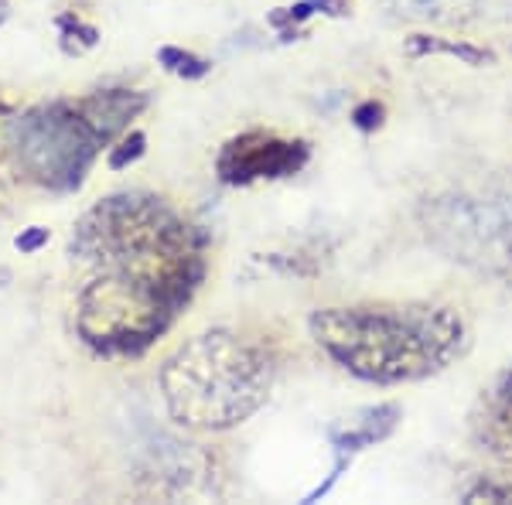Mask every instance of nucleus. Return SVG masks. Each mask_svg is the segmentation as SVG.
<instances>
[{
  "instance_id": "f257e3e1",
  "label": "nucleus",
  "mask_w": 512,
  "mask_h": 505,
  "mask_svg": "<svg viewBox=\"0 0 512 505\" xmlns=\"http://www.w3.org/2000/svg\"><path fill=\"white\" fill-rule=\"evenodd\" d=\"M72 263L86 270L82 287L147 297L175 314L205 273L195 233L151 195H113L82 215Z\"/></svg>"
},
{
  "instance_id": "f03ea898",
  "label": "nucleus",
  "mask_w": 512,
  "mask_h": 505,
  "mask_svg": "<svg viewBox=\"0 0 512 505\" xmlns=\"http://www.w3.org/2000/svg\"><path fill=\"white\" fill-rule=\"evenodd\" d=\"M311 335L342 369L369 383H410L441 372L465 345V325L437 304L325 308Z\"/></svg>"
},
{
  "instance_id": "7ed1b4c3",
  "label": "nucleus",
  "mask_w": 512,
  "mask_h": 505,
  "mask_svg": "<svg viewBox=\"0 0 512 505\" xmlns=\"http://www.w3.org/2000/svg\"><path fill=\"white\" fill-rule=\"evenodd\" d=\"M274 383L270 355L233 331H205L164 362L161 389L185 427L226 430L263 407Z\"/></svg>"
},
{
  "instance_id": "20e7f679",
  "label": "nucleus",
  "mask_w": 512,
  "mask_h": 505,
  "mask_svg": "<svg viewBox=\"0 0 512 505\" xmlns=\"http://www.w3.org/2000/svg\"><path fill=\"white\" fill-rule=\"evenodd\" d=\"M7 140L14 144V157L24 175L55 192L79 188L96 151L106 144L82 103H52L28 110L24 117L11 120Z\"/></svg>"
},
{
  "instance_id": "39448f33",
  "label": "nucleus",
  "mask_w": 512,
  "mask_h": 505,
  "mask_svg": "<svg viewBox=\"0 0 512 505\" xmlns=\"http://www.w3.org/2000/svg\"><path fill=\"white\" fill-rule=\"evenodd\" d=\"M427 239L451 260L512 277V195H444L424 205Z\"/></svg>"
},
{
  "instance_id": "423d86ee",
  "label": "nucleus",
  "mask_w": 512,
  "mask_h": 505,
  "mask_svg": "<svg viewBox=\"0 0 512 505\" xmlns=\"http://www.w3.org/2000/svg\"><path fill=\"white\" fill-rule=\"evenodd\" d=\"M308 147L301 140H277L270 134H243L229 140L219 157V175L229 185H246L256 178H284L304 168Z\"/></svg>"
},
{
  "instance_id": "0eeeda50",
  "label": "nucleus",
  "mask_w": 512,
  "mask_h": 505,
  "mask_svg": "<svg viewBox=\"0 0 512 505\" xmlns=\"http://www.w3.org/2000/svg\"><path fill=\"white\" fill-rule=\"evenodd\" d=\"M396 420H400V407H396V403H379V407H366V410L352 413L342 427L332 430L335 451L352 454V451H362V447H373L376 441L393 434Z\"/></svg>"
},
{
  "instance_id": "6e6552de",
  "label": "nucleus",
  "mask_w": 512,
  "mask_h": 505,
  "mask_svg": "<svg viewBox=\"0 0 512 505\" xmlns=\"http://www.w3.org/2000/svg\"><path fill=\"white\" fill-rule=\"evenodd\" d=\"M407 55H454V59L468 62V65H492V52L475 45H465V41H444V38H431V35H414L407 41Z\"/></svg>"
},
{
  "instance_id": "1a4fd4ad",
  "label": "nucleus",
  "mask_w": 512,
  "mask_h": 505,
  "mask_svg": "<svg viewBox=\"0 0 512 505\" xmlns=\"http://www.w3.org/2000/svg\"><path fill=\"white\" fill-rule=\"evenodd\" d=\"M403 14L431 21H458L475 11V0H396Z\"/></svg>"
},
{
  "instance_id": "9d476101",
  "label": "nucleus",
  "mask_w": 512,
  "mask_h": 505,
  "mask_svg": "<svg viewBox=\"0 0 512 505\" xmlns=\"http://www.w3.org/2000/svg\"><path fill=\"white\" fill-rule=\"evenodd\" d=\"M158 62L164 65L168 72H175V76L181 79H202L205 72H209V62L205 59H198V55L192 52H185V48H161L158 52Z\"/></svg>"
},
{
  "instance_id": "9b49d317",
  "label": "nucleus",
  "mask_w": 512,
  "mask_h": 505,
  "mask_svg": "<svg viewBox=\"0 0 512 505\" xmlns=\"http://www.w3.org/2000/svg\"><path fill=\"white\" fill-rule=\"evenodd\" d=\"M492 427L512 444V369L502 379V386L495 389V403H492Z\"/></svg>"
},
{
  "instance_id": "f8f14e48",
  "label": "nucleus",
  "mask_w": 512,
  "mask_h": 505,
  "mask_svg": "<svg viewBox=\"0 0 512 505\" xmlns=\"http://www.w3.org/2000/svg\"><path fill=\"white\" fill-rule=\"evenodd\" d=\"M144 144H147V137L140 134V130H134V134H127L120 140L117 147L110 151V168L113 171H123L127 164H134L140 154H144Z\"/></svg>"
},
{
  "instance_id": "ddd939ff",
  "label": "nucleus",
  "mask_w": 512,
  "mask_h": 505,
  "mask_svg": "<svg viewBox=\"0 0 512 505\" xmlns=\"http://www.w3.org/2000/svg\"><path fill=\"white\" fill-rule=\"evenodd\" d=\"M383 117H386V110H383V103H362V106H355V113H352V123L359 130H376V127H383Z\"/></svg>"
},
{
  "instance_id": "4468645a",
  "label": "nucleus",
  "mask_w": 512,
  "mask_h": 505,
  "mask_svg": "<svg viewBox=\"0 0 512 505\" xmlns=\"http://www.w3.org/2000/svg\"><path fill=\"white\" fill-rule=\"evenodd\" d=\"M48 243V229H41V226H31V229H24V233L14 239V246H18L21 253H35L41 250V246Z\"/></svg>"
},
{
  "instance_id": "2eb2a0df",
  "label": "nucleus",
  "mask_w": 512,
  "mask_h": 505,
  "mask_svg": "<svg viewBox=\"0 0 512 505\" xmlns=\"http://www.w3.org/2000/svg\"><path fill=\"white\" fill-rule=\"evenodd\" d=\"M311 4V11H325V14H345L349 11V0H308Z\"/></svg>"
},
{
  "instance_id": "dca6fc26",
  "label": "nucleus",
  "mask_w": 512,
  "mask_h": 505,
  "mask_svg": "<svg viewBox=\"0 0 512 505\" xmlns=\"http://www.w3.org/2000/svg\"><path fill=\"white\" fill-rule=\"evenodd\" d=\"M4 14H7V0H0V21H4Z\"/></svg>"
},
{
  "instance_id": "f3484780",
  "label": "nucleus",
  "mask_w": 512,
  "mask_h": 505,
  "mask_svg": "<svg viewBox=\"0 0 512 505\" xmlns=\"http://www.w3.org/2000/svg\"><path fill=\"white\" fill-rule=\"evenodd\" d=\"M7 110H11V106H4V103H0V113H7Z\"/></svg>"
}]
</instances>
